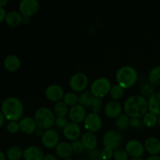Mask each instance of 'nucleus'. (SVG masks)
I'll return each instance as SVG.
<instances>
[{"label":"nucleus","instance_id":"f257e3e1","mask_svg":"<svg viewBox=\"0 0 160 160\" xmlns=\"http://www.w3.org/2000/svg\"><path fill=\"white\" fill-rule=\"evenodd\" d=\"M123 109L130 118H141L148 112V99L141 95H131L125 101Z\"/></svg>","mask_w":160,"mask_h":160},{"label":"nucleus","instance_id":"f03ea898","mask_svg":"<svg viewBox=\"0 0 160 160\" xmlns=\"http://www.w3.org/2000/svg\"><path fill=\"white\" fill-rule=\"evenodd\" d=\"M2 112L7 120L18 121L23 116V105L18 98L9 97L3 101Z\"/></svg>","mask_w":160,"mask_h":160},{"label":"nucleus","instance_id":"7ed1b4c3","mask_svg":"<svg viewBox=\"0 0 160 160\" xmlns=\"http://www.w3.org/2000/svg\"><path fill=\"white\" fill-rule=\"evenodd\" d=\"M138 72L131 66H123L120 67L116 73V81L117 84L123 88L128 89L131 88L137 82Z\"/></svg>","mask_w":160,"mask_h":160},{"label":"nucleus","instance_id":"20e7f679","mask_svg":"<svg viewBox=\"0 0 160 160\" xmlns=\"http://www.w3.org/2000/svg\"><path fill=\"white\" fill-rule=\"evenodd\" d=\"M34 119L35 120L38 128L46 131L51 129L55 125V113L51 109L47 106H42L35 111Z\"/></svg>","mask_w":160,"mask_h":160},{"label":"nucleus","instance_id":"39448f33","mask_svg":"<svg viewBox=\"0 0 160 160\" xmlns=\"http://www.w3.org/2000/svg\"><path fill=\"white\" fill-rule=\"evenodd\" d=\"M111 88V81L108 78H99L92 82L90 87V92L94 97L102 98L109 94Z\"/></svg>","mask_w":160,"mask_h":160},{"label":"nucleus","instance_id":"423d86ee","mask_svg":"<svg viewBox=\"0 0 160 160\" xmlns=\"http://www.w3.org/2000/svg\"><path fill=\"white\" fill-rule=\"evenodd\" d=\"M102 142L105 147L116 150L123 145V135L118 130H109L103 135Z\"/></svg>","mask_w":160,"mask_h":160},{"label":"nucleus","instance_id":"0eeeda50","mask_svg":"<svg viewBox=\"0 0 160 160\" xmlns=\"http://www.w3.org/2000/svg\"><path fill=\"white\" fill-rule=\"evenodd\" d=\"M70 87L73 92H82L87 88L88 84V78L84 73H76L70 79Z\"/></svg>","mask_w":160,"mask_h":160},{"label":"nucleus","instance_id":"6e6552de","mask_svg":"<svg viewBox=\"0 0 160 160\" xmlns=\"http://www.w3.org/2000/svg\"><path fill=\"white\" fill-rule=\"evenodd\" d=\"M125 151L131 159H140L145 150L142 142L136 139H131L125 145Z\"/></svg>","mask_w":160,"mask_h":160},{"label":"nucleus","instance_id":"1a4fd4ad","mask_svg":"<svg viewBox=\"0 0 160 160\" xmlns=\"http://www.w3.org/2000/svg\"><path fill=\"white\" fill-rule=\"evenodd\" d=\"M40 4L37 0H22L19 3V11L23 17H30L38 11Z\"/></svg>","mask_w":160,"mask_h":160},{"label":"nucleus","instance_id":"9d476101","mask_svg":"<svg viewBox=\"0 0 160 160\" xmlns=\"http://www.w3.org/2000/svg\"><path fill=\"white\" fill-rule=\"evenodd\" d=\"M84 126L87 131L95 133L99 131L102 126V120L99 114L95 112H90L87 114L84 121Z\"/></svg>","mask_w":160,"mask_h":160},{"label":"nucleus","instance_id":"9b49d317","mask_svg":"<svg viewBox=\"0 0 160 160\" xmlns=\"http://www.w3.org/2000/svg\"><path fill=\"white\" fill-rule=\"evenodd\" d=\"M42 143L45 148H53L59 143V135L54 129H48L45 131L42 137Z\"/></svg>","mask_w":160,"mask_h":160},{"label":"nucleus","instance_id":"f8f14e48","mask_svg":"<svg viewBox=\"0 0 160 160\" xmlns=\"http://www.w3.org/2000/svg\"><path fill=\"white\" fill-rule=\"evenodd\" d=\"M45 95L49 101L55 102L56 103L58 102H60L63 98L65 93L61 86L58 84H51L46 88L45 91Z\"/></svg>","mask_w":160,"mask_h":160},{"label":"nucleus","instance_id":"ddd939ff","mask_svg":"<svg viewBox=\"0 0 160 160\" xmlns=\"http://www.w3.org/2000/svg\"><path fill=\"white\" fill-rule=\"evenodd\" d=\"M68 114L69 118L71 120V122L78 123V124L84 122L87 116L86 109L80 104L72 106L69 110Z\"/></svg>","mask_w":160,"mask_h":160},{"label":"nucleus","instance_id":"4468645a","mask_svg":"<svg viewBox=\"0 0 160 160\" xmlns=\"http://www.w3.org/2000/svg\"><path fill=\"white\" fill-rule=\"evenodd\" d=\"M63 135L67 140L69 141H76L78 140L81 134V128L79 124L73 123V122H69L67 126L63 128Z\"/></svg>","mask_w":160,"mask_h":160},{"label":"nucleus","instance_id":"2eb2a0df","mask_svg":"<svg viewBox=\"0 0 160 160\" xmlns=\"http://www.w3.org/2000/svg\"><path fill=\"white\" fill-rule=\"evenodd\" d=\"M104 111L107 117L111 119H117L122 114L123 107L118 101L112 100L106 103L104 107Z\"/></svg>","mask_w":160,"mask_h":160},{"label":"nucleus","instance_id":"dca6fc26","mask_svg":"<svg viewBox=\"0 0 160 160\" xmlns=\"http://www.w3.org/2000/svg\"><path fill=\"white\" fill-rule=\"evenodd\" d=\"M20 130L26 134H32L38 129V125L35 120L31 117H23L19 122Z\"/></svg>","mask_w":160,"mask_h":160},{"label":"nucleus","instance_id":"f3484780","mask_svg":"<svg viewBox=\"0 0 160 160\" xmlns=\"http://www.w3.org/2000/svg\"><path fill=\"white\" fill-rule=\"evenodd\" d=\"M45 155L42 148L35 145H31L23 151L24 160H43Z\"/></svg>","mask_w":160,"mask_h":160},{"label":"nucleus","instance_id":"a211bd4d","mask_svg":"<svg viewBox=\"0 0 160 160\" xmlns=\"http://www.w3.org/2000/svg\"><path fill=\"white\" fill-rule=\"evenodd\" d=\"M81 141L83 145L88 151H92L96 148L98 145V138L95 133L86 131L82 134L81 138Z\"/></svg>","mask_w":160,"mask_h":160},{"label":"nucleus","instance_id":"6ab92c4d","mask_svg":"<svg viewBox=\"0 0 160 160\" xmlns=\"http://www.w3.org/2000/svg\"><path fill=\"white\" fill-rule=\"evenodd\" d=\"M145 150L150 156H158L160 154V141L156 137H149L144 143Z\"/></svg>","mask_w":160,"mask_h":160},{"label":"nucleus","instance_id":"aec40b11","mask_svg":"<svg viewBox=\"0 0 160 160\" xmlns=\"http://www.w3.org/2000/svg\"><path fill=\"white\" fill-rule=\"evenodd\" d=\"M55 148H56V153L57 156L62 159H70L73 154L71 144L67 142H59V143Z\"/></svg>","mask_w":160,"mask_h":160},{"label":"nucleus","instance_id":"412c9836","mask_svg":"<svg viewBox=\"0 0 160 160\" xmlns=\"http://www.w3.org/2000/svg\"><path fill=\"white\" fill-rule=\"evenodd\" d=\"M148 106L149 112L160 116V92H156L148 98Z\"/></svg>","mask_w":160,"mask_h":160},{"label":"nucleus","instance_id":"4be33fe9","mask_svg":"<svg viewBox=\"0 0 160 160\" xmlns=\"http://www.w3.org/2000/svg\"><path fill=\"white\" fill-rule=\"evenodd\" d=\"M4 67L8 71L10 72H15L20 69V59L17 57V56L14 55H9L8 56L6 59H4Z\"/></svg>","mask_w":160,"mask_h":160},{"label":"nucleus","instance_id":"5701e85b","mask_svg":"<svg viewBox=\"0 0 160 160\" xmlns=\"http://www.w3.org/2000/svg\"><path fill=\"white\" fill-rule=\"evenodd\" d=\"M6 24L9 25V27H17L18 25L22 23L23 20V16L20 13V12H16V11H11V12H8L6 15Z\"/></svg>","mask_w":160,"mask_h":160},{"label":"nucleus","instance_id":"b1692460","mask_svg":"<svg viewBox=\"0 0 160 160\" xmlns=\"http://www.w3.org/2000/svg\"><path fill=\"white\" fill-rule=\"evenodd\" d=\"M95 97L92 94L90 91H85L83 92L81 95H79V103L78 104L81 105L84 108L92 107V102Z\"/></svg>","mask_w":160,"mask_h":160},{"label":"nucleus","instance_id":"393cba45","mask_svg":"<svg viewBox=\"0 0 160 160\" xmlns=\"http://www.w3.org/2000/svg\"><path fill=\"white\" fill-rule=\"evenodd\" d=\"M148 83L154 87L160 86V66L155 67L150 70L148 76Z\"/></svg>","mask_w":160,"mask_h":160},{"label":"nucleus","instance_id":"a878e982","mask_svg":"<svg viewBox=\"0 0 160 160\" xmlns=\"http://www.w3.org/2000/svg\"><path fill=\"white\" fill-rule=\"evenodd\" d=\"M23 156V150L19 146H12L8 148L6 157L9 160H20Z\"/></svg>","mask_w":160,"mask_h":160},{"label":"nucleus","instance_id":"bb28decb","mask_svg":"<svg viewBox=\"0 0 160 160\" xmlns=\"http://www.w3.org/2000/svg\"><path fill=\"white\" fill-rule=\"evenodd\" d=\"M158 120H159V116L152 113L151 112H148L143 117L144 126L148 128H152L158 124Z\"/></svg>","mask_w":160,"mask_h":160},{"label":"nucleus","instance_id":"cd10ccee","mask_svg":"<svg viewBox=\"0 0 160 160\" xmlns=\"http://www.w3.org/2000/svg\"><path fill=\"white\" fill-rule=\"evenodd\" d=\"M54 113L56 117H66L67 113H69L68 106L63 102V101L58 102L54 106Z\"/></svg>","mask_w":160,"mask_h":160},{"label":"nucleus","instance_id":"c85d7f7f","mask_svg":"<svg viewBox=\"0 0 160 160\" xmlns=\"http://www.w3.org/2000/svg\"><path fill=\"white\" fill-rule=\"evenodd\" d=\"M124 93V88H123L119 84H115V85L112 86V88H111L110 92H109V95L112 98V99H113L114 101H117V100L123 98Z\"/></svg>","mask_w":160,"mask_h":160},{"label":"nucleus","instance_id":"c756f323","mask_svg":"<svg viewBox=\"0 0 160 160\" xmlns=\"http://www.w3.org/2000/svg\"><path fill=\"white\" fill-rule=\"evenodd\" d=\"M62 100L67 106L72 107L79 103V96L74 92H67L64 95Z\"/></svg>","mask_w":160,"mask_h":160},{"label":"nucleus","instance_id":"7c9ffc66","mask_svg":"<svg viewBox=\"0 0 160 160\" xmlns=\"http://www.w3.org/2000/svg\"><path fill=\"white\" fill-rule=\"evenodd\" d=\"M115 124L119 130H126L130 127V117L126 114H121L116 119Z\"/></svg>","mask_w":160,"mask_h":160},{"label":"nucleus","instance_id":"2f4dec72","mask_svg":"<svg viewBox=\"0 0 160 160\" xmlns=\"http://www.w3.org/2000/svg\"><path fill=\"white\" fill-rule=\"evenodd\" d=\"M156 92V89L153 85H152L150 83H145L142 84L140 88V93L142 96L144 98H149L150 96L153 95Z\"/></svg>","mask_w":160,"mask_h":160},{"label":"nucleus","instance_id":"473e14b6","mask_svg":"<svg viewBox=\"0 0 160 160\" xmlns=\"http://www.w3.org/2000/svg\"><path fill=\"white\" fill-rule=\"evenodd\" d=\"M102 106H103L102 99L100 98L95 97L93 100V102H92V112H95V113H97V114L101 113L102 109Z\"/></svg>","mask_w":160,"mask_h":160},{"label":"nucleus","instance_id":"72a5a7b5","mask_svg":"<svg viewBox=\"0 0 160 160\" xmlns=\"http://www.w3.org/2000/svg\"><path fill=\"white\" fill-rule=\"evenodd\" d=\"M129 156L127 152L122 148H117L113 152V159L115 160H128Z\"/></svg>","mask_w":160,"mask_h":160},{"label":"nucleus","instance_id":"f704fd0d","mask_svg":"<svg viewBox=\"0 0 160 160\" xmlns=\"http://www.w3.org/2000/svg\"><path fill=\"white\" fill-rule=\"evenodd\" d=\"M72 148L73 150V152L78 153V154H80V153H83L85 152V148L83 145L82 142H81V140H76L72 142L71 143Z\"/></svg>","mask_w":160,"mask_h":160},{"label":"nucleus","instance_id":"c9c22d12","mask_svg":"<svg viewBox=\"0 0 160 160\" xmlns=\"http://www.w3.org/2000/svg\"><path fill=\"white\" fill-rule=\"evenodd\" d=\"M113 152L112 148H107V147H104L101 150V155L102 158L103 160H110L113 157Z\"/></svg>","mask_w":160,"mask_h":160},{"label":"nucleus","instance_id":"e433bc0d","mask_svg":"<svg viewBox=\"0 0 160 160\" xmlns=\"http://www.w3.org/2000/svg\"><path fill=\"white\" fill-rule=\"evenodd\" d=\"M88 155L90 160H103L102 158L101 151L95 148L92 151H88Z\"/></svg>","mask_w":160,"mask_h":160},{"label":"nucleus","instance_id":"4c0bfd02","mask_svg":"<svg viewBox=\"0 0 160 160\" xmlns=\"http://www.w3.org/2000/svg\"><path fill=\"white\" fill-rule=\"evenodd\" d=\"M6 128H7V131L12 134H15L20 131V126L17 121H10L6 126Z\"/></svg>","mask_w":160,"mask_h":160},{"label":"nucleus","instance_id":"58836bf2","mask_svg":"<svg viewBox=\"0 0 160 160\" xmlns=\"http://www.w3.org/2000/svg\"><path fill=\"white\" fill-rule=\"evenodd\" d=\"M68 123V120H67V119L66 117H56V120H55V125L57 128H60V129H63Z\"/></svg>","mask_w":160,"mask_h":160},{"label":"nucleus","instance_id":"ea45409f","mask_svg":"<svg viewBox=\"0 0 160 160\" xmlns=\"http://www.w3.org/2000/svg\"><path fill=\"white\" fill-rule=\"evenodd\" d=\"M143 125V121L140 118H134V117L130 118V127H131V128L138 129V128H142Z\"/></svg>","mask_w":160,"mask_h":160},{"label":"nucleus","instance_id":"a19ab883","mask_svg":"<svg viewBox=\"0 0 160 160\" xmlns=\"http://www.w3.org/2000/svg\"><path fill=\"white\" fill-rule=\"evenodd\" d=\"M6 15H7V13H6V11L5 10L4 8L0 7V23L6 19Z\"/></svg>","mask_w":160,"mask_h":160},{"label":"nucleus","instance_id":"79ce46f5","mask_svg":"<svg viewBox=\"0 0 160 160\" xmlns=\"http://www.w3.org/2000/svg\"><path fill=\"white\" fill-rule=\"evenodd\" d=\"M43 160H59L56 156L52 154H47L45 155Z\"/></svg>","mask_w":160,"mask_h":160},{"label":"nucleus","instance_id":"37998d69","mask_svg":"<svg viewBox=\"0 0 160 160\" xmlns=\"http://www.w3.org/2000/svg\"><path fill=\"white\" fill-rule=\"evenodd\" d=\"M44 132H45V131H44V130H42V129H41V128H38V129L36 130V131H35V134L37 136H38V137L42 138V135H43Z\"/></svg>","mask_w":160,"mask_h":160},{"label":"nucleus","instance_id":"c03bdc74","mask_svg":"<svg viewBox=\"0 0 160 160\" xmlns=\"http://www.w3.org/2000/svg\"><path fill=\"white\" fill-rule=\"evenodd\" d=\"M4 122H5V117H4V115H3L2 112V111H0V128L3 126V124H4Z\"/></svg>","mask_w":160,"mask_h":160},{"label":"nucleus","instance_id":"a18cd8bd","mask_svg":"<svg viewBox=\"0 0 160 160\" xmlns=\"http://www.w3.org/2000/svg\"><path fill=\"white\" fill-rule=\"evenodd\" d=\"M145 160H160V156H150Z\"/></svg>","mask_w":160,"mask_h":160},{"label":"nucleus","instance_id":"49530a36","mask_svg":"<svg viewBox=\"0 0 160 160\" xmlns=\"http://www.w3.org/2000/svg\"><path fill=\"white\" fill-rule=\"evenodd\" d=\"M8 3L7 0H0V7L3 8V6H6Z\"/></svg>","mask_w":160,"mask_h":160},{"label":"nucleus","instance_id":"de8ad7c7","mask_svg":"<svg viewBox=\"0 0 160 160\" xmlns=\"http://www.w3.org/2000/svg\"><path fill=\"white\" fill-rule=\"evenodd\" d=\"M30 20H29V17H23V20H22V22H23L24 24H28V23H29Z\"/></svg>","mask_w":160,"mask_h":160},{"label":"nucleus","instance_id":"09e8293b","mask_svg":"<svg viewBox=\"0 0 160 160\" xmlns=\"http://www.w3.org/2000/svg\"><path fill=\"white\" fill-rule=\"evenodd\" d=\"M0 160H6V156L2 151H0Z\"/></svg>","mask_w":160,"mask_h":160},{"label":"nucleus","instance_id":"8fccbe9b","mask_svg":"<svg viewBox=\"0 0 160 160\" xmlns=\"http://www.w3.org/2000/svg\"><path fill=\"white\" fill-rule=\"evenodd\" d=\"M158 125H159L160 128V116H159V120H158Z\"/></svg>","mask_w":160,"mask_h":160},{"label":"nucleus","instance_id":"3c124183","mask_svg":"<svg viewBox=\"0 0 160 160\" xmlns=\"http://www.w3.org/2000/svg\"><path fill=\"white\" fill-rule=\"evenodd\" d=\"M130 160H145V159H143L142 158H140V159H131Z\"/></svg>","mask_w":160,"mask_h":160},{"label":"nucleus","instance_id":"603ef678","mask_svg":"<svg viewBox=\"0 0 160 160\" xmlns=\"http://www.w3.org/2000/svg\"><path fill=\"white\" fill-rule=\"evenodd\" d=\"M62 160H73V159H72L71 158H70V159H62Z\"/></svg>","mask_w":160,"mask_h":160}]
</instances>
